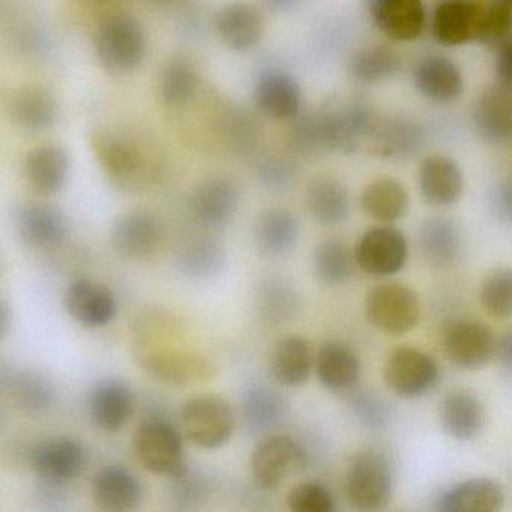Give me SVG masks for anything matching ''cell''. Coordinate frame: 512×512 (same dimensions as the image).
I'll return each instance as SVG.
<instances>
[{"label": "cell", "instance_id": "cell-1", "mask_svg": "<svg viewBox=\"0 0 512 512\" xmlns=\"http://www.w3.org/2000/svg\"><path fill=\"white\" fill-rule=\"evenodd\" d=\"M344 491L350 505L359 511L385 508L394 493V467L389 455L379 448L359 451L347 467Z\"/></svg>", "mask_w": 512, "mask_h": 512}, {"label": "cell", "instance_id": "cell-2", "mask_svg": "<svg viewBox=\"0 0 512 512\" xmlns=\"http://www.w3.org/2000/svg\"><path fill=\"white\" fill-rule=\"evenodd\" d=\"M235 427V410L220 395H196L184 401L179 409L182 436L197 448L218 449L227 445Z\"/></svg>", "mask_w": 512, "mask_h": 512}, {"label": "cell", "instance_id": "cell-3", "mask_svg": "<svg viewBox=\"0 0 512 512\" xmlns=\"http://www.w3.org/2000/svg\"><path fill=\"white\" fill-rule=\"evenodd\" d=\"M133 448L137 461L154 475L169 478L187 464L181 428L164 416L143 419L133 436Z\"/></svg>", "mask_w": 512, "mask_h": 512}, {"label": "cell", "instance_id": "cell-4", "mask_svg": "<svg viewBox=\"0 0 512 512\" xmlns=\"http://www.w3.org/2000/svg\"><path fill=\"white\" fill-rule=\"evenodd\" d=\"M101 64L113 73H131L145 61L148 41L136 17L127 13L107 17L95 37Z\"/></svg>", "mask_w": 512, "mask_h": 512}, {"label": "cell", "instance_id": "cell-5", "mask_svg": "<svg viewBox=\"0 0 512 512\" xmlns=\"http://www.w3.org/2000/svg\"><path fill=\"white\" fill-rule=\"evenodd\" d=\"M95 155L106 175L125 190H137L151 178L152 166L140 142L127 134L101 131L94 136Z\"/></svg>", "mask_w": 512, "mask_h": 512}, {"label": "cell", "instance_id": "cell-6", "mask_svg": "<svg viewBox=\"0 0 512 512\" xmlns=\"http://www.w3.org/2000/svg\"><path fill=\"white\" fill-rule=\"evenodd\" d=\"M137 364L152 379L167 386L197 385L214 377L215 368L209 359L193 350L166 349L139 344L136 352Z\"/></svg>", "mask_w": 512, "mask_h": 512}, {"label": "cell", "instance_id": "cell-7", "mask_svg": "<svg viewBox=\"0 0 512 512\" xmlns=\"http://www.w3.org/2000/svg\"><path fill=\"white\" fill-rule=\"evenodd\" d=\"M251 472L259 487L275 490L308 466V452L298 440L284 434H268L251 452Z\"/></svg>", "mask_w": 512, "mask_h": 512}, {"label": "cell", "instance_id": "cell-8", "mask_svg": "<svg viewBox=\"0 0 512 512\" xmlns=\"http://www.w3.org/2000/svg\"><path fill=\"white\" fill-rule=\"evenodd\" d=\"M368 322L388 335H404L418 325L421 304L418 295L403 284H380L365 296Z\"/></svg>", "mask_w": 512, "mask_h": 512}, {"label": "cell", "instance_id": "cell-9", "mask_svg": "<svg viewBox=\"0 0 512 512\" xmlns=\"http://www.w3.org/2000/svg\"><path fill=\"white\" fill-rule=\"evenodd\" d=\"M436 361L415 347H398L386 359L383 382L392 394L406 400L424 397L439 383Z\"/></svg>", "mask_w": 512, "mask_h": 512}, {"label": "cell", "instance_id": "cell-10", "mask_svg": "<svg viewBox=\"0 0 512 512\" xmlns=\"http://www.w3.org/2000/svg\"><path fill=\"white\" fill-rule=\"evenodd\" d=\"M88 464V449L76 437L59 436L43 440L32 448L29 466L43 484L67 485Z\"/></svg>", "mask_w": 512, "mask_h": 512}, {"label": "cell", "instance_id": "cell-11", "mask_svg": "<svg viewBox=\"0 0 512 512\" xmlns=\"http://www.w3.org/2000/svg\"><path fill=\"white\" fill-rule=\"evenodd\" d=\"M356 265L373 277H391L404 268L409 256V244L403 232L392 226L368 229L356 244Z\"/></svg>", "mask_w": 512, "mask_h": 512}, {"label": "cell", "instance_id": "cell-12", "mask_svg": "<svg viewBox=\"0 0 512 512\" xmlns=\"http://www.w3.org/2000/svg\"><path fill=\"white\" fill-rule=\"evenodd\" d=\"M443 352L461 370H479L493 359L496 337L485 323L475 319H458L443 331Z\"/></svg>", "mask_w": 512, "mask_h": 512}, {"label": "cell", "instance_id": "cell-13", "mask_svg": "<svg viewBox=\"0 0 512 512\" xmlns=\"http://www.w3.org/2000/svg\"><path fill=\"white\" fill-rule=\"evenodd\" d=\"M242 203V190L235 179L215 176L191 193V217L206 230H218L232 223Z\"/></svg>", "mask_w": 512, "mask_h": 512}, {"label": "cell", "instance_id": "cell-14", "mask_svg": "<svg viewBox=\"0 0 512 512\" xmlns=\"http://www.w3.org/2000/svg\"><path fill=\"white\" fill-rule=\"evenodd\" d=\"M484 0H442L431 20V34L445 47L479 41L484 25Z\"/></svg>", "mask_w": 512, "mask_h": 512}, {"label": "cell", "instance_id": "cell-15", "mask_svg": "<svg viewBox=\"0 0 512 512\" xmlns=\"http://www.w3.org/2000/svg\"><path fill=\"white\" fill-rule=\"evenodd\" d=\"M110 239L125 259L148 260L163 247L164 227L151 212H128L115 221Z\"/></svg>", "mask_w": 512, "mask_h": 512}, {"label": "cell", "instance_id": "cell-16", "mask_svg": "<svg viewBox=\"0 0 512 512\" xmlns=\"http://www.w3.org/2000/svg\"><path fill=\"white\" fill-rule=\"evenodd\" d=\"M65 310L85 328L97 329L110 325L118 316L115 293L89 278L74 280L65 290Z\"/></svg>", "mask_w": 512, "mask_h": 512}, {"label": "cell", "instance_id": "cell-17", "mask_svg": "<svg viewBox=\"0 0 512 512\" xmlns=\"http://www.w3.org/2000/svg\"><path fill=\"white\" fill-rule=\"evenodd\" d=\"M88 410L98 430L118 433L136 412V394L124 380H100L89 394Z\"/></svg>", "mask_w": 512, "mask_h": 512}, {"label": "cell", "instance_id": "cell-18", "mask_svg": "<svg viewBox=\"0 0 512 512\" xmlns=\"http://www.w3.org/2000/svg\"><path fill=\"white\" fill-rule=\"evenodd\" d=\"M376 28L389 40L412 43L424 34L427 13L422 0H367Z\"/></svg>", "mask_w": 512, "mask_h": 512}, {"label": "cell", "instance_id": "cell-19", "mask_svg": "<svg viewBox=\"0 0 512 512\" xmlns=\"http://www.w3.org/2000/svg\"><path fill=\"white\" fill-rule=\"evenodd\" d=\"M257 109L275 121H293L301 115V86L292 74L283 70H266L254 85Z\"/></svg>", "mask_w": 512, "mask_h": 512}, {"label": "cell", "instance_id": "cell-20", "mask_svg": "<svg viewBox=\"0 0 512 512\" xmlns=\"http://www.w3.org/2000/svg\"><path fill=\"white\" fill-rule=\"evenodd\" d=\"M143 485L127 467L109 464L92 479V499L106 512L136 511L143 502Z\"/></svg>", "mask_w": 512, "mask_h": 512}, {"label": "cell", "instance_id": "cell-21", "mask_svg": "<svg viewBox=\"0 0 512 512\" xmlns=\"http://www.w3.org/2000/svg\"><path fill=\"white\" fill-rule=\"evenodd\" d=\"M17 230L25 244L34 248H55L70 235L67 215L49 203L31 202L20 206Z\"/></svg>", "mask_w": 512, "mask_h": 512}, {"label": "cell", "instance_id": "cell-22", "mask_svg": "<svg viewBox=\"0 0 512 512\" xmlns=\"http://www.w3.org/2000/svg\"><path fill=\"white\" fill-rule=\"evenodd\" d=\"M424 127L415 119L395 116L379 119L368 137L374 154L383 160L403 161L415 157L425 145Z\"/></svg>", "mask_w": 512, "mask_h": 512}, {"label": "cell", "instance_id": "cell-23", "mask_svg": "<svg viewBox=\"0 0 512 512\" xmlns=\"http://www.w3.org/2000/svg\"><path fill=\"white\" fill-rule=\"evenodd\" d=\"M214 28L224 46L235 52H248L262 41L265 20L254 5L232 2L215 14Z\"/></svg>", "mask_w": 512, "mask_h": 512}, {"label": "cell", "instance_id": "cell-24", "mask_svg": "<svg viewBox=\"0 0 512 512\" xmlns=\"http://www.w3.org/2000/svg\"><path fill=\"white\" fill-rule=\"evenodd\" d=\"M2 389L10 403L26 416H43L58 400V389L46 374L35 370L5 373Z\"/></svg>", "mask_w": 512, "mask_h": 512}, {"label": "cell", "instance_id": "cell-25", "mask_svg": "<svg viewBox=\"0 0 512 512\" xmlns=\"http://www.w3.org/2000/svg\"><path fill=\"white\" fill-rule=\"evenodd\" d=\"M241 410L248 433L265 436L283 424L289 406L277 389L263 382H251L242 392Z\"/></svg>", "mask_w": 512, "mask_h": 512}, {"label": "cell", "instance_id": "cell-26", "mask_svg": "<svg viewBox=\"0 0 512 512\" xmlns=\"http://www.w3.org/2000/svg\"><path fill=\"white\" fill-rule=\"evenodd\" d=\"M476 131L491 145H508L512 139V88L490 86L482 92L473 110Z\"/></svg>", "mask_w": 512, "mask_h": 512}, {"label": "cell", "instance_id": "cell-27", "mask_svg": "<svg viewBox=\"0 0 512 512\" xmlns=\"http://www.w3.org/2000/svg\"><path fill=\"white\" fill-rule=\"evenodd\" d=\"M413 85L427 100L448 104L458 100L463 92V74L457 64L446 56H425L413 70Z\"/></svg>", "mask_w": 512, "mask_h": 512}, {"label": "cell", "instance_id": "cell-28", "mask_svg": "<svg viewBox=\"0 0 512 512\" xmlns=\"http://www.w3.org/2000/svg\"><path fill=\"white\" fill-rule=\"evenodd\" d=\"M419 190L428 205L446 208L463 194V173L460 166L446 155H430L422 161L418 173Z\"/></svg>", "mask_w": 512, "mask_h": 512}, {"label": "cell", "instance_id": "cell-29", "mask_svg": "<svg viewBox=\"0 0 512 512\" xmlns=\"http://www.w3.org/2000/svg\"><path fill=\"white\" fill-rule=\"evenodd\" d=\"M226 248L211 235H191L176 248V269L191 280H211L223 272Z\"/></svg>", "mask_w": 512, "mask_h": 512}, {"label": "cell", "instance_id": "cell-30", "mask_svg": "<svg viewBox=\"0 0 512 512\" xmlns=\"http://www.w3.org/2000/svg\"><path fill=\"white\" fill-rule=\"evenodd\" d=\"M314 365L317 379L329 392L346 394L358 388L361 380V361L346 344L335 341L323 344L317 352Z\"/></svg>", "mask_w": 512, "mask_h": 512}, {"label": "cell", "instance_id": "cell-31", "mask_svg": "<svg viewBox=\"0 0 512 512\" xmlns=\"http://www.w3.org/2000/svg\"><path fill=\"white\" fill-rule=\"evenodd\" d=\"M505 503V491L499 482L472 478L448 488L436 500L440 512H494Z\"/></svg>", "mask_w": 512, "mask_h": 512}, {"label": "cell", "instance_id": "cell-32", "mask_svg": "<svg viewBox=\"0 0 512 512\" xmlns=\"http://www.w3.org/2000/svg\"><path fill=\"white\" fill-rule=\"evenodd\" d=\"M418 239L422 257L431 268L448 269L460 259L463 232L451 218H427L419 227Z\"/></svg>", "mask_w": 512, "mask_h": 512}, {"label": "cell", "instance_id": "cell-33", "mask_svg": "<svg viewBox=\"0 0 512 512\" xmlns=\"http://www.w3.org/2000/svg\"><path fill=\"white\" fill-rule=\"evenodd\" d=\"M26 178L41 196H55L70 173V157L59 145H43L32 149L25 161Z\"/></svg>", "mask_w": 512, "mask_h": 512}, {"label": "cell", "instance_id": "cell-34", "mask_svg": "<svg viewBox=\"0 0 512 512\" xmlns=\"http://www.w3.org/2000/svg\"><path fill=\"white\" fill-rule=\"evenodd\" d=\"M484 404L464 389L449 392L440 404V424L452 439L470 440L484 427Z\"/></svg>", "mask_w": 512, "mask_h": 512}, {"label": "cell", "instance_id": "cell-35", "mask_svg": "<svg viewBox=\"0 0 512 512\" xmlns=\"http://www.w3.org/2000/svg\"><path fill=\"white\" fill-rule=\"evenodd\" d=\"M305 203L311 218L320 226H338L349 217V191L334 176L313 179L308 185Z\"/></svg>", "mask_w": 512, "mask_h": 512}, {"label": "cell", "instance_id": "cell-36", "mask_svg": "<svg viewBox=\"0 0 512 512\" xmlns=\"http://www.w3.org/2000/svg\"><path fill=\"white\" fill-rule=\"evenodd\" d=\"M253 235L260 253L269 257L284 256L298 244V218L284 208L266 209L257 217Z\"/></svg>", "mask_w": 512, "mask_h": 512}, {"label": "cell", "instance_id": "cell-37", "mask_svg": "<svg viewBox=\"0 0 512 512\" xmlns=\"http://www.w3.org/2000/svg\"><path fill=\"white\" fill-rule=\"evenodd\" d=\"M314 365L313 350L305 338L287 337L274 349L271 358V374L278 385L299 388L310 379Z\"/></svg>", "mask_w": 512, "mask_h": 512}, {"label": "cell", "instance_id": "cell-38", "mask_svg": "<svg viewBox=\"0 0 512 512\" xmlns=\"http://www.w3.org/2000/svg\"><path fill=\"white\" fill-rule=\"evenodd\" d=\"M361 208L379 223H395L407 214L409 193L397 179H376L362 191Z\"/></svg>", "mask_w": 512, "mask_h": 512}, {"label": "cell", "instance_id": "cell-39", "mask_svg": "<svg viewBox=\"0 0 512 512\" xmlns=\"http://www.w3.org/2000/svg\"><path fill=\"white\" fill-rule=\"evenodd\" d=\"M11 118L28 131H44L58 121L59 107L53 95L43 88H25L11 98Z\"/></svg>", "mask_w": 512, "mask_h": 512}, {"label": "cell", "instance_id": "cell-40", "mask_svg": "<svg viewBox=\"0 0 512 512\" xmlns=\"http://www.w3.org/2000/svg\"><path fill=\"white\" fill-rule=\"evenodd\" d=\"M401 56L388 46H367L356 50L349 61V74L361 85H376L401 71Z\"/></svg>", "mask_w": 512, "mask_h": 512}, {"label": "cell", "instance_id": "cell-41", "mask_svg": "<svg viewBox=\"0 0 512 512\" xmlns=\"http://www.w3.org/2000/svg\"><path fill=\"white\" fill-rule=\"evenodd\" d=\"M299 308V295L283 278H266L257 287L256 310L262 322L281 325L289 322Z\"/></svg>", "mask_w": 512, "mask_h": 512}, {"label": "cell", "instance_id": "cell-42", "mask_svg": "<svg viewBox=\"0 0 512 512\" xmlns=\"http://www.w3.org/2000/svg\"><path fill=\"white\" fill-rule=\"evenodd\" d=\"M355 265V256L340 239H325L314 250V274L325 286L346 284L355 272Z\"/></svg>", "mask_w": 512, "mask_h": 512}, {"label": "cell", "instance_id": "cell-43", "mask_svg": "<svg viewBox=\"0 0 512 512\" xmlns=\"http://www.w3.org/2000/svg\"><path fill=\"white\" fill-rule=\"evenodd\" d=\"M199 85V74L187 59H173L161 71L160 95L167 106H187L196 98Z\"/></svg>", "mask_w": 512, "mask_h": 512}, {"label": "cell", "instance_id": "cell-44", "mask_svg": "<svg viewBox=\"0 0 512 512\" xmlns=\"http://www.w3.org/2000/svg\"><path fill=\"white\" fill-rule=\"evenodd\" d=\"M167 479L170 503L178 511H196L202 508L211 496L212 485L208 475L188 463Z\"/></svg>", "mask_w": 512, "mask_h": 512}, {"label": "cell", "instance_id": "cell-45", "mask_svg": "<svg viewBox=\"0 0 512 512\" xmlns=\"http://www.w3.org/2000/svg\"><path fill=\"white\" fill-rule=\"evenodd\" d=\"M349 410L359 425L371 431L385 430L392 421V406L379 392L353 389Z\"/></svg>", "mask_w": 512, "mask_h": 512}, {"label": "cell", "instance_id": "cell-46", "mask_svg": "<svg viewBox=\"0 0 512 512\" xmlns=\"http://www.w3.org/2000/svg\"><path fill=\"white\" fill-rule=\"evenodd\" d=\"M482 308L497 320H506L512 314V271L497 268L485 277L479 292Z\"/></svg>", "mask_w": 512, "mask_h": 512}, {"label": "cell", "instance_id": "cell-47", "mask_svg": "<svg viewBox=\"0 0 512 512\" xmlns=\"http://www.w3.org/2000/svg\"><path fill=\"white\" fill-rule=\"evenodd\" d=\"M511 2L491 0L485 7L484 25H482L479 43L497 50L511 41Z\"/></svg>", "mask_w": 512, "mask_h": 512}, {"label": "cell", "instance_id": "cell-48", "mask_svg": "<svg viewBox=\"0 0 512 512\" xmlns=\"http://www.w3.org/2000/svg\"><path fill=\"white\" fill-rule=\"evenodd\" d=\"M287 505L293 512H334V494L319 482H299L287 494Z\"/></svg>", "mask_w": 512, "mask_h": 512}, {"label": "cell", "instance_id": "cell-49", "mask_svg": "<svg viewBox=\"0 0 512 512\" xmlns=\"http://www.w3.org/2000/svg\"><path fill=\"white\" fill-rule=\"evenodd\" d=\"M257 178L271 191H286L292 187L298 176L295 161L281 155H269L259 160L256 166Z\"/></svg>", "mask_w": 512, "mask_h": 512}, {"label": "cell", "instance_id": "cell-50", "mask_svg": "<svg viewBox=\"0 0 512 512\" xmlns=\"http://www.w3.org/2000/svg\"><path fill=\"white\" fill-rule=\"evenodd\" d=\"M254 122L256 121L251 116L244 115V113L229 119V137H232L238 148L250 151L256 146L257 140H259V128Z\"/></svg>", "mask_w": 512, "mask_h": 512}, {"label": "cell", "instance_id": "cell-51", "mask_svg": "<svg viewBox=\"0 0 512 512\" xmlns=\"http://www.w3.org/2000/svg\"><path fill=\"white\" fill-rule=\"evenodd\" d=\"M491 212L502 223H511L512 218V185L511 179L500 181L490 194Z\"/></svg>", "mask_w": 512, "mask_h": 512}, {"label": "cell", "instance_id": "cell-52", "mask_svg": "<svg viewBox=\"0 0 512 512\" xmlns=\"http://www.w3.org/2000/svg\"><path fill=\"white\" fill-rule=\"evenodd\" d=\"M496 76L499 85L512 88V44H503L497 49Z\"/></svg>", "mask_w": 512, "mask_h": 512}, {"label": "cell", "instance_id": "cell-53", "mask_svg": "<svg viewBox=\"0 0 512 512\" xmlns=\"http://www.w3.org/2000/svg\"><path fill=\"white\" fill-rule=\"evenodd\" d=\"M494 356H497L500 364L506 371H511L512 365V335L511 332H505L499 340H496V349Z\"/></svg>", "mask_w": 512, "mask_h": 512}, {"label": "cell", "instance_id": "cell-54", "mask_svg": "<svg viewBox=\"0 0 512 512\" xmlns=\"http://www.w3.org/2000/svg\"><path fill=\"white\" fill-rule=\"evenodd\" d=\"M13 328V311L5 299L0 298V341H4Z\"/></svg>", "mask_w": 512, "mask_h": 512}, {"label": "cell", "instance_id": "cell-55", "mask_svg": "<svg viewBox=\"0 0 512 512\" xmlns=\"http://www.w3.org/2000/svg\"><path fill=\"white\" fill-rule=\"evenodd\" d=\"M299 2L301 0H262V4L275 13H286V11L293 10Z\"/></svg>", "mask_w": 512, "mask_h": 512}, {"label": "cell", "instance_id": "cell-56", "mask_svg": "<svg viewBox=\"0 0 512 512\" xmlns=\"http://www.w3.org/2000/svg\"><path fill=\"white\" fill-rule=\"evenodd\" d=\"M151 2H154V4L157 5H169L172 4V2H175V0H151Z\"/></svg>", "mask_w": 512, "mask_h": 512}, {"label": "cell", "instance_id": "cell-57", "mask_svg": "<svg viewBox=\"0 0 512 512\" xmlns=\"http://www.w3.org/2000/svg\"><path fill=\"white\" fill-rule=\"evenodd\" d=\"M2 425H4V412L0 409V428H2Z\"/></svg>", "mask_w": 512, "mask_h": 512}, {"label": "cell", "instance_id": "cell-58", "mask_svg": "<svg viewBox=\"0 0 512 512\" xmlns=\"http://www.w3.org/2000/svg\"><path fill=\"white\" fill-rule=\"evenodd\" d=\"M95 2H106V0H95Z\"/></svg>", "mask_w": 512, "mask_h": 512}, {"label": "cell", "instance_id": "cell-59", "mask_svg": "<svg viewBox=\"0 0 512 512\" xmlns=\"http://www.w3.org/2000/svg\"><path fill=\"white\" fill-rule=\"evenodd\" d=\"M502 2H511V0H502Z\"/></svg>", "mask_w": 512, "mask_h": 512}]
</instances>
